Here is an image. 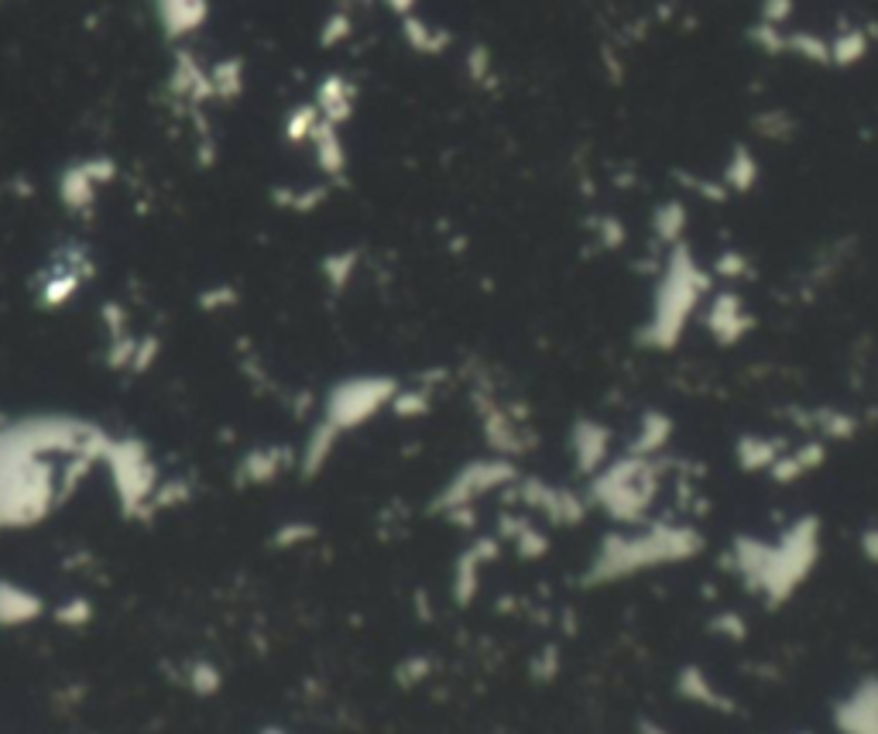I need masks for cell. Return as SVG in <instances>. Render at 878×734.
Instances as JSON below:
<instances>
[{"instance_id": "cell-1", "label": "cell", "mask_w": 878, "mask_h": 734, "mask_svg": "<svg viewBox=\"0 0 878 734\" xmlns=\"http://www.w3.org/2000/svg\"><path fill=\"white\" fill-rule=\"evenodd\" d=\"M823 556V526L817 515H797L775 532H738L728 542L724 567L765 608H782L817 574Z\"/></svg>"}, {"instance_id": "cell-2", "label": "cell", "mask_w": 878, "mask_h": 734, "mask_svg": "<svg viewBox=\"0 0 878 734\" xmlns=\"http://www.w3.org/2000/svg\"><path fill=\"white\" fill-rule=\"evenodd\" d=\"M704 552V536L680 518H648L642 526H614L604 532L584 567L587 587L625 584L645 574L683 567Z\"/></svg>"}, {"instance_id": "cell-3", "label": "cell", "mask_w": 878, "mask_h": 734, "mask_svg": "<svg viewBox=\"0 0 878 734\" xmlns=\"http://www.w3.org/2000/svg\"><path fill=\"white\" fill-rule=\"evenodd\" d=\"M714 292V275L708 265H700L693 247L673 244L666 247L663 265H658L652 299H648V316L638 330V343L645 351L666 354L676 351L690 326L700 320L708 295Z\"/></svg>"}, {"instance_id": "cell-4", "label": "cell", "mask_w": 878, "mask_h": 734, "mask_svg": "<svg viewBox=\"0 0 878 734\" xmlns=\"http://www.w3.org/2000/svg\"><path fill=\"white\" fill-rule=\"evenodd\" d=\"M666 457L614 453L597 473L587 478L584 498L611 526H642L655 518V505L666 488Z\"/></svg>"}, {"instance_id": "cell-5", "label": "cell", "mask_w": 878, "mask_h": 734, "mask_svg": "<svg viewBox=\"0 0 878 734\" xmlns=\"http://www.w3.org/2000/svg\"><path fill=\"white\" fill-rule=\"evenodd\" d=\"M518 478L521 473H518L511 457H501V453L474 457V460L460 463L443 481V488L436 491L432 515L447 518V522H453V526H467L480 501L495 498L498 491H508Z\"/></svg>"}, {"instance_id": "cell-6", "label": "cell", "mask_w": 878, "mask_h": 734, "mask_svg": "<svg viewBox=\"0 0 878 734\" xmlns=\"http://www.w3.org/2000/svg\"><path fill=\"white\" fill-rule=\"evenodd\" d=\"M394 395H399V381L388 374H364L343 381L330 395V425H326L330 433L323 447H330L336 433H347V429H358L361 422L374 419L381 409L394 402Z\"/></svg>"}, {"instance_id": "cell-7", "label": "cell", "mask_w": 878, "mask_h": 734, "mask_svg": "<svg viewBox=\"0 0 878 734\" xmlns=\"http://www.w3.org/2000/svg\"><path fill=\"white\" fill-rule=\"evenodd\" d=\"M511 488H515V498L525 508H533L543 522H549V526L574 529L591 515V505H587V498L581 491L553 485L546 478H518Z\"/></svg>"}, {"instance_id": "cell-8", "label": "cell", "mask_w": 878, "mask_h": 734, "mask_svg": "<svg viewBox=\"0 0 878 734\" xmlns=\"http://www.w3.org/2000/svg\"><path fill=\"white\" fill-rule=\"evenodd\" d=\"M700 323H704L708 336L718 348H738V343L755 330V316L749 310V302L738 288H714L700 310Z\"/></svg>"}, {"instance_id": "cell-9", "label": "cell", "mask_w": 878, "mask_h": 734, "mask_svg": "<svg viewBox=\"0 0 878 734\" xmlns=\"http://www.w3.org/2000/svg\"><path fill=\"white\" fill-rule=\"evenodd\" d=\"M566 450H569V463H574V473L577 478H591L597 473L614 453V429L601 419H591V415H581L569 422L566 429Z\"/></svg>"}, {"instance_id": "cell-10", "label": "cell", "mask_w": 878, "mask_h": 734, "mask_svg": "<svg viewBox=\"0 0 878 734\" xmlns=\"http://www.w3.org/2000/svg\"><path fill=\"white\" fill-rule=\"evenodd\" d=\"M830 721L838 734H878V673L858 676L833 701Z\"/></svg>"}, {"instance_id": "cell-11", "label": "cell", "mask_w": 878, "mask_h": 734, "mask_svg": "<svg viewBox=\"0 0 878 734\" xmlns=\"http://www.w3.org/2000/svg\"><path fill=\"white\" fill-rule=\"evenodd\" d=\"M498 552H501V546L495 536H480L457 556L450 587H453V600L460 604V608H467V604L474 600V594L480 590V580H485V570L495 564Z\"/></svg>"}, {"instance_id": "cell-12", "label": "cell", "mask_w": 878, "mask_h": 734, "mask_svg": "<svg viewBox=\"0 0 878 734\" xmlns=\"http://www.w3.org/2000/svg\"><path fill=\"white\" fill-rule=\"evenodd\" d=\"M676 694L686 704H696V707L714 711V714H731L734 711V701L714 683V676L704 666H683L676 673Z\"/></svg>"}, {"instance_id": "cell-13", "label": "cell", "mask_w": 878, "mask_h": 734, "mask_svg": "<svg viewBox=\"0 0 878 734\" xmlns=\"http://www.w3.org/2000/svg\"><path fill=\"white\" fill-rule=\"evenodd\" d=\"M673 437H676L673 415H666L663 409H645L638 415V425H635L632 440L625 443V450L628 453H642V457H666Z\"/></svg>"}, {"instance_id": "cell-14", "label": "cell", "mask_w": 878, "mask_h": 734, "mask_svg": "<svg viewBox=\"0 0 878 734\" xmlns=\"http://www.w3.org/2000/svg\"><path fill=\"white\" fill-rule=\"evenodd\" d=\"M823 443L820 440H813V443H803V447H793V450H782L779 453V460L772 463V470H769V478L775 481V485H797V481H803L807 473H813L820 463H823Z\"/></svg>"}, {"instance_id": "cell-15", "label": "cell", "mask_w": 878, "mask_h": 734, "mask_svg": "<svg viewBox=\"0 0 878 734\" xmlns=\"http://www.w3.org/2000/svg\"><path fill=\"white\" fill-rule=\"evenodd\" d=\"M652 237L658 247H673V244H683L686 241V227H690V209L683 206V199H666L652 209Z\"/></svg>"}, {"instance_id": "cell-16", "label": "cell", "mask_w": 878, "mask_h": 734, "mask_svg": "<svg viewBox=\"0 0 878 734\" xmlns=\"http://www.w3.org/2000/svg\"><path fill=\"white\" fill-rule=\"evenodd\" d=\"M782 450H786L782 440L759 437V433H744V437L734 443V460H738V467H741L744 473H769Z\"/></svg>"}, {"instance_id": "cell-17", "label": "cell", "mask_w": 878, "mask_h": 734, "mask_svg": "<svg viewBox=\"0 0 878 734\" xmlns=\"http://www.w3.org/2000/svg\"><path fill=\"white\" fill-rule=\"evenodd\" d=\"M724 193L744 196L759 186V158L749 145H734L728 162H724V176H721Z\"/></svg>"}, {"instance_id": "cell-18", "label": "cell", "mask_w": 878, "mask_h": 734, "mask_svg": "<svg viewBox=\"0 0 878 734\" xmlns=\"http://www.w3.org/2000/svg\"><path fill=\"white\" fill-rule=\"evenodd\" d=\"M406 38H409V46L422 56H443L450 49V31L447 28H439V25H429L416 14L406 18Z\"/></svg>"}, {"instance_id": "cell-19", "label": "cell", "mask_w": 878, "mask_h": 734, "mask_svg": "<svg viewBox=\"0 0 878 734\" xmlns=\"http://www.w3.org/2000/svg\"><path fill=\"white\" fill-rule=\"evenodd\" d=\"M827 49H830L833 66L848 69L868 56V35H865V28H845V31H838V38L827 41Z\"/></svg>"}, {"instance_id": "cell-20", "label": "cell", "mask_w": 878, "mask_h": 734, "mask_svg": "<svg viewBox=\"0 0 878 734\" xmlns=\"http://www.w3.org/2000/svg\"><path fill=\"white\" fill-rule=\"evenodd\" d=\"M508 542L525 559H536L549 549V539L536 529L533 518H508Z\"/></svg>"}, {"instance_id": "cell-21", "label": "cell", "mask_w": 878, "mask_h": 734, "mask_svg": "<svg viewBox=\"0 0 878 734\" xmlns=\"http://www.w3.org/2000/svg\"><path fill=\"white\" fill-rule=\"evenodd\" d=\"M813 425H817V433H823L827 440H848L855 437V419L848 412H833V409H820L813 412Z\"/></svg>"}, {"instance_id": "cell-22", "label": "cell", "mask_w": 878, "mask_h": 734, "mask_svg": "<svg viewBox=\"0 0 878 734\" xmlns=\"http://www.w3.org/2000/svg\"><path fill=\"white\" fill-rule=\"evenodd\" d=\"M350 100H354V94H350V86H347L343 79L326 82L323 94H320V104H323V110H326L333 120H340V117L350 114Z\"/></svg>"}, {"instance_id": "cell-23", "label": "cell", "mask_w": 878, "mask_h": 734, "mask_svg": "<svg viewBox=\"0 0 878 734\" xmlns=\"http://www.w3.org/2000/svg\"><path fill=\"white\" fill-rule=\"evenodd\" d=\"M711 275L714 278H728V282H741V278L752 275V262L741 251H724L718 262L711 265Z\"/></svg>"}, {"instance_id": "cell-24", "label": "cell", "mask_w": 878, "mask_h": 734, "mask_svg": "<svg viewBox=\"0 0 878 734\" xmlns=\"http://www.w3.org/2000/svg\"><path fill=\"white\" fill-rule=\"evenodd\" d=\"M708 628H711L714 635H724V638H731V642H741L744 635H749V625H744V618H741V615H734V611H721V615H714Z\"/></svg>"}, {"instance_id": "cell-25", "label": "cell", "mask_w": 878, "mask_h": 734, "mask_svg": "<svg viewBox=\"0 0 878 734\" xmlns=\"http://www.w3.org/2000/svg\"><path fill=\"white\" fill-rule=\"evenodd\" d=\"M793 14V0H765L762 4V25H772V28H782Z\"/></svg>"}, {"instance_id": "cell-26", "label": "cell", "mask_w": 878, "mask_h": 734, "mask_svg": "<svg viewBox=\"0 0 878 734\" xmlns=\"http://www.w3.org/2000/svg\"><path fill=\"white\" fill-rule=\"evenodd\" d=\"M858 549H861V556L868 559V564L878 567V522L868 526V529H861V536H858Z\"/></svg>"}, {"instance_id": "cell-27", "label": "cell", "mask_w": 878, "mask_h": 734, "mask_svg": "<svg viewBox=\"0 0 878 734\" xmlns=\"http://www.w3.org/2000/svg\"><path fill=\"white\" fill-rule=\"evenodd\" d=\"M470 72H474L477 82H480V79H491V56H488L485 49H474V52H470Z\"/></svg>"}, {"instance_id": "cell-28", "label": "cell", "mask_w": 878, "mask_h": 734, "mask_svg": "<svg viewBox=\"0 0 878 734\" xmlns=\"http://www.w3.org/2000/svg\"><path fill=\"white\" fill-rule=\"evenodd\" d=\"M416 4H419V0H388V8H391L394 14H402V18H409V14L416 11Z\"/></svg>"}, {"instance_id": "cell-29", "label": "cell", "mask_w": 878, "mask_h": 734, "mask_svg": "<svg viewBox=\"0 0 878 734\" xmlns=\"http://www.w3.org/2000/svg\"><path fill=\"white\" fill-rule=\"evenodd\" d=\"M638 734H670L658 721H638Z\"/></svg>"}, {"instance_id": "cell-30", "label": "cell", "mask_w": 878, "mask_h": 734, "mask_svg": "<svg viewBox=\"0 0 878 734\" xmlns=\"http://www.w3.org/2000/svg\"><path fill=\"white\" fill-rule=\"evenodd\" d=\"M789 734H810V731H789Z\"/></svg>"}]
</instances>
